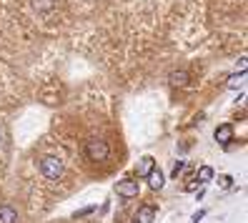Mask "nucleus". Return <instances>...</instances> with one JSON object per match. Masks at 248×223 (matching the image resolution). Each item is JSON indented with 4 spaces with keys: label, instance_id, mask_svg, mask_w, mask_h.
<instances>
[{
    "label": "nucleus",
    "instance_id": "f257e3e1",
    "mask_svg": "<svg viewBox=\"0 0 248 223\" xmlns=\"http://www.w3.org/2000/svg\"><path fill=\"white\" fill-rule=\"evenodd\" d=\"M40 173L50 178V181H55V178H61L63 175V160L58 158V156H46L40 160Z\"/></svg>",
    "mask_w": 248,
    "mask_h": 223
},
{
    "label": "nucleus",
    "instance_id": "f03ea898",
    "mask_svg": "<svg viewBox=\"0 0 248 223\" xmlns=\"http://www.w3.org/2000/svg\"><path fill=\"white\" fill-rule=\"evenodd\" d=\"M85 153H88L91 160H106L110 156V148L106 141H100V138H91L88 143H85Z\"/></svg>",
    "mask_w": 248,
    "mask_h": 223
},
{
    "label": "nucleus",
    "instance_id": "7ed1b4c3",
    "mask_svg": "<svg viewBox=\"0 0 248 223\" xmlns=\"http://www.w3.org/2000/svg\"><path fill=\"white\" fill-rule=\"evenodd\" d=\"M115 191H118V196H123V198H136L138 196V181H121L115 186Z\"/></svg>",
    "mask_w": 248,
    "mask_h": 223
},
{
    "label": "nucleus",
    "instance_id": "20e7f679",
    "mask_svg": "<svg viewBox=\"0 0 248 223\" xmlns=\"http://www.w3.org/2000/svg\"><path fill=\"white\" fill-rule=\"evenodd\" d=\"M213 138H216L218 143H223V145H226V143H231V141H233V126H231V123L218 126V128H216V133H213Z\"/></svg>",
    "mask_w": 248,
    "mask_h": 223
},
{
    "label": "nucleus",
    "instance_id": "39448f33",
    "mask_svg": "<svg viewBox=\"0 0 248 223\" xmlns=\"http://www.w3.org/2000/svg\"><path fill=\"white\" fill-rule=\"evenodd\" d=\"M155 168V158H151V156H143L140 160H138V166H136V173H138V178H145L151 171Z\"/></svg>",
    "mask_w": 248,
    "mask_h": 223
},
{
    "label": "nucleus",
    "instance_id": "423d86ee",
    "mask_svg": "<svg viewBox=\"0 0 248 223\" xmlns=\"http://www.w3.org/2000/svg\"><path fill=\"white\" fill-rule=\"evenodd\" d=\"M153 221H155V208L153 206H143V208H138L133 223H153Z\"/></svg>",
    "mask_w": 248,
    "mask_h": 223
},
{
    "label": "nucleus",
    "instance_id": "0eeeda50",
    "mask_svg": "<svg viewBox=\"0 0 248 223\" xmlns=\"http://www.w3.org/2000/svg\"><path fill=\"white\" fill-rule=\"evenodd\" d=\"M148 186L153 188V191H158V188H163V183H166V178H163V173H160V168H153L148 175Z\"/></svg>",
    "mask_w": 248,
    "mask_h": 223
},
{
    "label": "nucleus",
    "instance_id": "6e6552de",
    "mask_svg": "<svg viewBox=\"0 0 248 223\" xmlns=\"http://www.w3.org/2000/svg\"><path fill=\"white\" fill-rule=\"evenodd\" d=\"M16 221H18L16 208H10V206H3V208H0V223H16Z\"/></svg>",
    "mask_w": 248,
    "mask_h": 223
},
{
    "label": "nucleus",
    "instance_id": "1a4fd4ad",
    "mask_svg": "<svg viewBox=\"0 0 248 223\" xmlns=\"http://www.w3.org/2000/svg\"><path fill=\"white\" fill-rule=\"evenodd\" d=\"M211 178H213V168H211V166H201V168H198V181H201V183H208Z\"/></svg>",
    "mask_w": 248,
    "mask_h": 223
},
{
    "label": "nucleus",
    "instance_id": "9d476101",
    "mask_svg": "<svg viewBox=\"0 0 248 223\" xmlns=\"http://www.w3.org/2000/svg\"><path fill=\"white\" fill-rule=\"evenodd\" d=\"M170 83H173V85H186V83H188V73H186V70L170 73Z\"/></svg>",
    "mask_w": 248,
    "mask_h": 223
},
{
    "label": "nucleus",
    "instance_id": "9b49d317",
    "mask_svg": "<svg viewBox=\"0 0 248 223\" xmlns=\"http://www.w3.org/2000/svg\"><path fill=\"white\" fill-rule=\"evenodd\" d=\"M243 80H246V70H241V76H231L228 88H238V85H243Z\"/></svg>",
    "mask_w": 248,
    "mask_h": 223
},
{
    "label": "nucleus",
    "instance_id": "f8f14e48",
    "mask_svg": "<svg viewBox=\"0 0 248 223\" xmlns=\"http://www.w3.org/2000/svg\"><path fill=\"white\" fill-rule=\"evenodd\" d=\"M183 168H186V163H183V160H178L176 166H173V178H178V175L183 173Z\"/></svg>",
    "mask_w": 248,
    "mask_h": 223
},
{
    "label": "nucleus",
    "instance_id": "ddd939ff",
    "mask_svg": "<svg viewBox=\"0 0 248 223\" xmlns=\"http://www.w3.org/2000/svg\"><path fill=\"white\" fill-rule=\"evenodd\" d=\"M95 211V206H88V208H83V211H78L76 213V218H80V216H88V213H93Z\"/></svg>",
    "mask_w": 248,
    "mask_h": 223
},
{
    "label": "nucleus",
    "instance_id": "4468645a",
    "mask_svg": "<svg viewBox=\"0 0 248 223\" xmlns=\"http://www.w3.org/2000/svg\"><path fill=\"white\" fill-rule=\"evenodd\" d=\"M231 181H233L231 175H221V186H226V188H228V186H231Z\"/></svg>",
    "mask_w": 248,
    "mask_h": 223
},
{
    "label": "nucleus",
    "instance_id": "2eb2a0df",
    "mask_svg": "<svg viewBox=\"0 0 248 223\" xmlns=\"http://www.w3.org/2000/svg\"><path fill=\"white\" fill-rule=\"evenodd\" d=\"M203 216H206V211H198V213H196V216H193V218H191V223H198V221H201V218H203Z\"/></svg>",
    "mask_w": 248,
    "mask_h": 223
},
{
    "label": "nucleus",
    "instance_id": "dca6fc26",
    "mask_svg": "<svg viewBox=\"0 0 248 223\" xmlns=\"http://www.w3.org/2000/svg\"><path fill=\"white\" fill-rule=\"evenodd\" d=\"M0 138H3V136H0Z\"/></svg>",
    "mask_w": 248,
    "mask_h": 223
}]
</instances>
